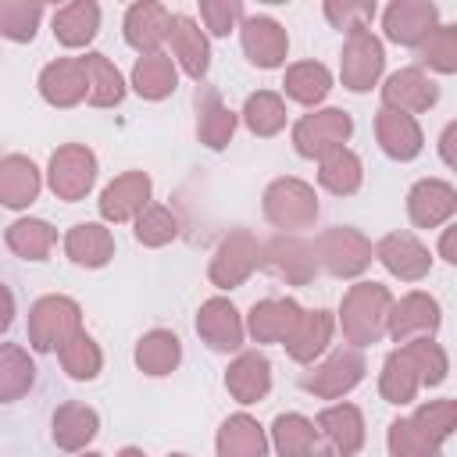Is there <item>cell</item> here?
<instances>
[{"label":"cell","mask_w":457,"mask_h":457,"mask_svg":"<svg viewBox=\"0 0 457 457\" xmlns=\"http://www.w3.org/2000/svg\"><path fill=\"white\" fill-rule=\"evenodd\" d=\"M171 457H189V453H171Z\"/></svg>","instance_id":"57"},{"label":"cell","mask_w":457,"mask_h":457,"mask_svg":"<svg viewBox=\"0 0 457 457\" xmlns=\"http://www.w3.org/2000/svg\"><path fill=\"white\" fill-rule=\"evenodd\" d=\"M453 139H457V125L450 121V125L443 129V139H439V154H443V164H446V168L457 164V157H453Z\"/></svg>","instance_id":"53"},{"label":"cell","mask_w":457,"mask_h":457,"mask_svg":"<svg viewBox=\"0 0 457 457\" xmlns=\"http://www.w3.org/2000/svg\"><path fill=\"white\" fill-rule=\"evenodd\" d=\"M4 239H7V246H11L21 261H43V257L54 250L57 232H54V225L43 221V218H18L14 225H7Z\"/></svg>","instance_id":"39"},{"label":"cell","mask_w":457,"mask_h":457,"mask_svg":"<svg viewBox=\"0 0 457 457\" xmlns=\"http://www.w3.org/2000/svg\"><path fill=\"white\" fill-rule=\"evenodd\" d=\"M118 457H146L139 446H125V450H118Z\"/></svg>","instance_id":"55"},{"label":"cell","mask_w":457,"mask_h":457,"mask_svg":"<svg viewBox=\"0 0 457 457\" xmlns=\"http://www.w3.org/2000/svg\"><path fill=\"white\" fill-rule=\"evenodd\" d=\"M364 371H368L364 353L353 350V346H343V350L328 353L314 371L303 375V389L321 396V400H339L364 378Z\"/></svg>","instance_id":"8"},{"label":"cell","mask_w":457,"mask_h":457,"mask_svg":"<svg viewBox=\"0 0 457 457\" xmlns=\"http://www.w3.org/2000/svg\"><path fill=\"white\" fill-rule=\"evenodd\" d=\"M100 432V414L86 403H61L54 411V443L61 450H86V443Z\"/></svg>","instance_id":"32"},{"label":"cell","mask_w":457,"mask_h":457,"mask_svg":"<svg viewBox=\"0 0 457 457\" xmlns=\"http://www.w3.org/2000/svg\"><path fill=\"white\" fill-rule=\"evenodd\" d=\"M196 132H200V143L204 146H211V150H225L228 146V139H232V132H236V114L221 104V96L211 89V86H204L200 93H196Z\"/></svg>","instance_id":"31"},{"label":"cell","mask_w":457,"mask_h":457,"mask_svg":"<svg viewBox=\"0 0 457 457\" xmlns=\"http://www.w3.org/2000/svg\"><path fill=\"white\" fill-rule=\"evenodd\" d=\"M386 68V50L371 32H350L339 57V79L350 93H368Z\"/></svg>","instance_id":"9"},{"label":"cell","mask_w":457,"mask_h":457,"mask_svg":"<svg viewBox=\"0 0 457 457\" xmlns=\"http://www.w3.org/2000/svg\"><path fill=\"white\" fill-rule=\"evenodd\" d=\"M421 57L428 68L450 75L457 71V29L453 25H439L425 43H421Z\"/></svg>","instance_id":"48"},{"label":"cell","mask_w":457,"mask_h":457,"mask_svg":"<svg viewBox=\"0 0 457 457\" xmlns=\"http://www.w3.org/2000/svg\"><path fill=\"white\" fill-rule=\"evenodd\" d=\"M200 18L211 36H228L243 18V7L236 0H200Z\"/></svg>","instance_id":"51"},{"label":"cell","mask_w":457,"mask_h":457,"mask_svg":"<svg viewBox=\"0 0 457 457\" xmlns=\"http://www.w3.org/2000/svg\"><path fill=\"white\" fill-rule=\"evenodd\" d=\"M150 175L143 171H125L114 182L104 186L100 193V218L104 221H136V214L150 204Z\"/></svg>","instance_id":"17"},{"label":"cell","mask_w":457,"mask_h":457,"mask_svg":"<svg viewBox=\"0 0 457 457\" xmlns=\"http://www.w3.org/2000/svg\"><path fill=\"white\" fill-rule=\"evenodd\" d=\"M243 121H246V129L253 136H264V139L282 132L286 129V104H282V96L271 93V89L250 93L246 104H243Z\"/></svg>","instance_id":"43"},{"label":"cell","mask_w":457,"mask_h":457,"mask_svg":"<svg viewBox=\"0 0 457 457\" xmlns=\"http://www.w3.org/2000/svg\"><path fill=\"white\" fill-rule=\"evenodd\" d=\"M421 389V378L411 364V357L400 350H393L386 361H382V375H378V393L386 403H411Z\"/></svg>","instance_id":"40"},{"label":"cell","mask_w":457,"mask_h":457,"mask_svg":"<svg viewBox=\"0 0 457 457\" xmlns=\"http://www.w3.org/2000/svg\"><path fill=\"white\" fill-rule=\"evenodd\" d=\"M311 246H314L318 268H325L336 278H353L371 264V239L350 225L325 228Z\"/></svg>","instance_id":"3"},{"label":"cell","mask_w":457,"mask_h":457,"mask_svg":"<svg viewBox=\"0 0 457 457\" xmlns=\"http://www.w3.org/2000/svg\"><path fill=\"white\" fill-rule=\"evenodd\" d=\"M79 61H82L86 86H89L86 100H89L93 107H114V104H121V96H125V79H121V71H118L104 54H86V57H79Z\"/></svg>","instance_id":"37"},{"label":"cell","mask_w":457,"mask_h":457,"mask_svg":"<svg viewBox=\"0 0 457 457\" xmlns=\"http://www.w3.org/2000/svg\"><path fill=\"white\" fill-rule=\"evenodd\" d=\"M79 328H82V311L71 296L50 293L29 307V343L39 353L61 350V343H68Z\"/></svg>","instance_id":"2"},{"label":"cell","mask_w":457,"mask_h":457,"mask_svg":"<svg viewBox=\"0 0 457 457\" xmlns=\"http://www.w3.org/2000/svg\"><path fill=\"white\" fill-rule=\"evenodd\" d=\"M318 182H321L328 193H336V196H350V193H357L361 182H364L361 157H357L353 150H346V146L328 150L325 157H318Z\"/></svg>","instance_id":"36"},{"label":"cell","mask_w":457,"mask_h":457,"mask_svg":"<svg viewBox=\"0 0 457 457\" xmlns=\"http://www.w3.org/2000/svg\"><path fill=\"white\" fill-rule=\"evenodd\" d=\"M375 139H378L382 154L393 157V161H414L425 146L421 125L411 114H400V111H389V107H382L375 114Z\"/></svg>","instance_id":"21"},{"label":"cell","mask_w":457,"mask_h":457,"mask_svg":"<svg viewBox=\"0 0 457 457\" xmlns=\"http://www.w3.org/2000/svg\"><path fill=\"white\" fill-rule=\"evenodd\" d=\"M386 443L393 457H439L443 450V443L432 439L414 418H396L386 432Z\"/></svg>","instance_id":"44"},{"label":"cell","mask_w":457,"mask_h":457,"mask_svg":"<svg viewBox=\"0 0 457 457\" xmlns=\"http://www.w3.org/2000/svg\"><path fill=\"white\" fill-rule=\"evenodd\" d=\"M39 93L50 107H75L86 100V71L79 57H57L39 71Z\"/></svg>","instance_id":"20"},{"label":"cell","mask_w":457,"mask_h":457,"mask_svg":"<svg viewBox=\"0 0 457 457\" xmlns=\"http://www.w3.org/2000/svg\"><path fill=\"white\" fill-rule=\"evenodd\" d=\"M179 361H182V343L168 328H154L136 343V368L143 375H154V378L171 375L179 368Z\"/></svg>","instance_id":"34"},{"label":"cell","mask_w":457,"mask_h":457,"mask_svg":"<svg viewBox=\"0 0 457 457\" xmlns=\"http://www.w3.org/2000/svg\"><path fill=\"white\" fill-rule=\"evenodd\" d=\"M243 318H239V311L232 307V300H225V296H211V300H204L200 303V311H196V336L211 346V350H218V353H232V350H239L243 346Z\"/></svg>","instance_id":"14"},{"label":"cell","mask_w":457,"mask_h":457,"mask_svg":"<svg viewBox=\"0 0 457 457\" xmlns=\"http://www.w3.org/2000/svg\"><path fill=\"white\" fill-rule=\"evenodd\" d=\"M264 218L275 228H307L318 218V196L314 186L303 179H275L264 189Z\"/></svg>","instance_id":"6"},{"label":"cell","mask_w":457,"mask_h":457,"mask_svg":"<svg viewBox=\"0 0 457 457\" xmlns=\"http://www.w3.org/2000/svg\"><path fill=\"white\" fill-rule=\"evenodd\" d=\"M453 232L457 228H443V239H439V253H443V261H457V253H453Z\"/></svg>","instance_id":"54"},{"label":"cell","mask_w":457,"mask_h":457,"mask_svg":"<svg viewBox=\"0 0 457 457\" xmlns=\"http://www.w3.org/2000/svg\"><path fill=\"white\" fill-rule=\"evenodd\" d=\"M382 29L400 46H421L439 29V11L428 0H396L386 7Z\"/></svg>","instance_id":"11"},{"label":"cell","mask_w":457,"mask_h":457,"mask_svg":"<svg viewBox=\"0 0 457 457\" xmlns=\"http://www.w3.org/2000/svg\"><path fill=\"white\" fill-rule=\"evenodd\" d=\"M457 211V189L443 179H421L407 193V214L418 228H436Z\"/></svg>","instance_id":"19"},{"label":"cell","mask_w":457,"mask_h":457,"mask_svg":"<svg viewBox=\"0 0 457 457\" xmlns=\"http://www.w3.org/2000/svg\"><path fill=\"white\" fill-rule=\"evenodd\" d=\"M439 321H443V314H439L436 296H428V293H407V296L393 300L389 318H386V332L396 343H411V339L432 336L439 328Z\"/></svg>","instance_id":"12"},{"label":"cell","mask_w":457,"mask_h":457,"mask_svg":"<svg viewBox=\"0 0 457 457\" xmlns=\"http://www.w3.org/2000/svg\"><path fill=\"white\" fill-rule=\"evenodd\" d=\"M393 307V293L382 282H357L343 293L339 303V325L346 343H353V350L371 346L386 336V318Z\"/></svg>","instance_id":"1"},{"label":"cell","mask_w":457,"mask_h":457,"mask_svg":"<svg viewBox=\"0 0 457 457\" xmlns=\"http://www.w3.org/2000/svg\"><path fill=\"white\" fill-rule=\"evenodd\" d=\"M321 11L336 29H346V36L350 32H368V21L375 18V4H346V0L336 4V0H328Z\"/></svg>","instance_id":"50"},{"label":"cell","mask_w":457,"mask_h":457,"mask_svg":"<svg viewBox=\"0 0 457 457\" xmlns=\"http://www.w3.org/2000/svg\"><path fill=\"white\" fill-rule=\"evenodd\" d=\"M282 86H286V96H289V100H296V104H303V107H314V104H321V100L328 96L332 75H328V68L318 64V61H300V64H289Z\"/></svg>","instance_id":"41"},{"label":"cell","mask_w":457,"mask_h":457,"mask_svg":"<svg viewBox=\"0 0 457 457\" xmlns=\"http://www.w3.org/2000/svg\"><path fill=\"white\" fill-rule=\"evenodd\" d=\"M403 353L411 357V364H414L421 386H439V382L446 378V371H450V357H446V350H443L436 339H428V336L403 343Z\"/></svg>","instance_id":"46"},{"label":"cell","mask_w":457,"mask_h":457,"mask_svg":"<svg viewBox=\"0 0 457 457\" xmlns=\"http://www.w3.org/2000/svg\"><path fill=\"white\" fill-rule=\"evenodd\" d=\"M168 29H171V14L154 0L132 4L125 11V43L139 54H157V46L168 39Z\"/></svg>","instance_id":"25"},{"label":"cell","mask_w":457,"mask_h":457,"mask_svg":"<svg viewBox=\"0 0 457 457\" xmlns=\"http://www.w3.org/2000/svg\"><path fill=\"white\" fill-rule=\"evenodd\" d=\"M239 43H243L246 61L257 64V68H278V64L286 61V54H289V36H286V29H282L275 18H264V14L243 18Z\"/></svg>","instance_id":"16"},{"label":"cell","mask_w":457,"mask_h":457,"mask_svg":"<svg viewBox=\"0 0 457 457\" xmlns=\"http://www.w3.org/2000/svg\"><path fill=\"white\" fill-rule=\"evenodd\" d=\"M271 443L278 457H328V450L318 439V428L303 414H278L271 421Z\"/></svg>","instance_id":"27"},{"label":"cell","mask_w":457,"mask_h":457,"mask_svg":"<svg viewBox=\"0 0 457 457\" xmlns=\"http://www.w3.org/2000/svg\"><path fill=\"white\" fill-rule=\"evenodd\" d=\"M353 132V118L339 107H321V111H311L303 114L296 125H293V146L300 157H325L328 150H339L346 146Z\"/></svg>","instance_id":"4"},{"label":"cell","mask_w":457,"mask_h":457,"mask_svg":"<svg viewBox=\"0 0 457 457\" xmlns=\"http://www.w3.org/2000/svg\"><path fill=\"white\" fill-rule=\"evenodd\" d=\"M46 182L57 200H68V204L82 200L96 182V154L82 143L57 146L50 157V168H46Z\"/></svg>","instance_id":"5"},{"label":"cell","mask_w":457,"mask_h":457,"mask_svg":"<svg viewBox=\"0 0 457 457\" xmlns=\"http://www.w3.org/2000/svg\"><path fill=\"white\" fill-rule=\"evenodd\" d=\"M300 303L289 300V296H268V300H257L246 314V332L257 339V343H286L300 321Z\"/></svg>","instance_id":"18"},{"label":"cell","mask_w":457,"mask_h":457,"mask_svg":"<svg viewBox=\"0 0 457 457\" xmlns=\"http://www.w3.org/2000/svg\"><path fill=\"white\" fill-rule=\"evenodd\" d=\"M261 250H264V243H257V236H250L246 228L228 232V236L218 243L214 257H211V268H207L211 282H214L218 289H236V286H243V282L261 268Z\"/></svg>","instance_id":"7"},{"label":"cell","mask_w":457,"mask_h":457,"mask_svg":"<svg viewBox=\"0 0 457 457\" xmlns=\"http://www.w3.org/2000/svg\"><path fill=\"white\" fill-rule=\"evenodd\" d=\"M43 4L36 0H0V36L11 43H29L39 29Z\"/></svg>","instance_id":"45"},{"label":"cell","mask_w":457,"mask_h":457,"mask_svg":"<svg viewBox=\"0 0 457 457\" xmlns=\"http://www.w3.org/2000/svg\"><path fill=\"white\" fill-rule=\"evenodd\" d=\"M57 357H61V368H64L71 378H79V382L96 378V375H100V368H104V353H100L96 339H93L86 328H79L68 343H61Z\"/></svg>","instance_id":"42"},{"label":"cell","mask_w":457,"mask_h":457,"mask_svg":"<svg viewBox=\"0 0 457 457\" xmlns=\"http://www.w3.org/2000/svg\"><path fill=\"white\" fill-rule=\"evenodd\" d=\"M314 428L328 439V446L336 450V457H357V450L364 446V414L353 403H332L318 414Z\"/></svg>","instance_id":"22"},{"label":"cell","mask_w":457,"mask_h":457,"mask_svg":"<svg viewBox=\"0 0 457 457\" xmlns=\"http://www.w3.org/2000/svg\"><path fill=\"white\" fill-rule=\"evenodd\" d=\"M82 457H104V453H82Z\"/></svg>","instance_id":"56"},{"label":"cell","mask_w":457,"mask_h":457,"mask_svg":"<svg viewBox=\"0 0 457 457\" xmlns=\"http://www.w3.org/2000/svg\"><path fill=\"white\" fill-rule=\"evenodd\" d=\"M411 418H414L432 439L446 443V439L453 436V425H457V403H453V400H428V403H421Z\"/></svg>","instance_id":"49"},{"label":"cell","mask_w":457,"mask_h":457,"mask_svg":"<svg viewBox=\"0 0 457 457\" xmlns=\"http://www.w3.org/2000/svg\"><path fill=\"white\" fill-rule=\"evenodd\" d=\"M11 321H14V293L0 282V336L11 328Z\"/></svg>","instance_id":"52"},{"label":"cell","mask_w":457,"mask_h":457,"mask_svg":"<svg viewBox=\"0 0 457 457\" xmlns=\"http://www.w3.org/2000/svg\"><path fill=\"white\" fill-rule=\"evenodd\" d=\"M332 328H336V318H332L328 311H321V307H318V311H303L300 321H296V328H293V336H289L282 346H286V353H289L293 361L311 364V361L328 346Z\"/></svg>","instance_id":"30"},{"label":"cell","mask_w":457,"mask_h":457,"mask_svg":"<svg viewBox=\"0 0 457 457\" xmlns=\"http://www.w3.org/2000/svg\"><path fill=\"white\" fill-rule=\"evenodd\" d=\"M36 382V364L29 350L14 343H0V403L21 400Z\"/></svg>","instance_id":"38"},{"label":"cell","mask_w":457,"mask_h":457,"mask_svg":"<svg viewBox=\"0 0 457 457\" xmlns=\"http://www.w3.org/2000/svg\"><path fill=\"white\" fill-rule=\"evenodd\" d=\"M39 186H43L39 168L29 157H21V154L0 157V204L4 207H14V211L29 207L39 196Z\"/></svg>","instance_id":"28"},{"label":"cell","mask_w":457,"mask_h":457,"mask_svg":"<svg viewBox=\"0 0 457 457\" xmlns=\"http://www.w3.org/2000/svg\"><path fill=\"white\" fill-rule=\"evenodd\" d=\"M100 29V7L93 0H75L54 11V36L64 46H86Z\"/></svg>","instance_id":"35"},{"label":"cell","mask_w":457,"mask_h":457,"mask_svg":"<svg viewBox=\"0 0 457 457\" xmlns=\"http://www.w3.org/2000/svg\"><path fill=\"white\" fill-rule=\"evenodd\" d=\"M371 253L382 261V268L389 275H396L403 282H421L428 275V268H432L428 246L418 236H411V232H389V236H382Z\"/></svg>","instance_id":"13"},{"label":"cell","mask_w":457,"mask_h":457,"mask_svg":"<svg viewBox=\"0 0 457 457\" xmlns=\"http://www.w3.org/2000/svg\"><path fill=\"white\" fill-rule=\"evenodd\" d=\"M179 86V71H175V61L168 54H143L136 64H132V89L143 96V100H164L171 96Z\"/></svg>","instance_id":"33"},{"label":"cell","mask_w":457,"mask_h":457,"mask_svg":"<svg viewBox=\"0 0 457 457\" xmlns=\"http://www.w3.org/2000/svg\"><path fill=\"white\" fill-rule=\"evenodd\" d=\"M436 100H439V86L421 68H400L382 86V107L411 114V118L428 111V107H436Z\"/></svg>","instance_id":"15"},{"label":"cell","mask_w":457,"mask_h":457,"mask_svg":"<svg viewBox=\"0 0 457 457\" xmlns=\"http://www.w3.org/2000/svg\"><path fill=\"white\" fill-rule=\"evenodd\" d=\"M225 389H228L232 400H239V403H257V400H264L268 389H271V364H268V357L257 353V350H243V353L228 364V371H225Z\"/></svg>","instance_id":"24"},{"label":"cell","mask_w":457,"mask_h":457,"mask_svg":"<svg viewBox=\"0 0 457 457\" xmlns=\"http://www.w3.org/2000/svg\"><path fill=\"white\" fill-rule=\"evenodd\" d=\"M64 253L79 268H104L114 257V236L100 221H79L64 236Z\"/></svg>","instance_id":"26"},{"label":"cell","mask_w":457,"mask_h":457,"mask_svg":"<svg viewBox=\"0 0 457 457\" xmlns=\"http://www.w3.org/2000/svg\"><path fill=\"white\" fill-rule=\"evenodd\" d=\"M218 457H268V436L250 414H232L218 428Z\"/></svg>","instance_id":"29"},{"label":"cell","mask_w":457,"mask_h":457,"mask_svg":"<svg viewBox=\"0 0 457 457\" xmlns=\"http://www.w3.org/2000/svg\"><path fill=\"white\" fill-rule=\"evenodd\" d=\"M168 39H171V54H175V61L182 64V71L200 82V79L207 75V68H211V46H207L204 29H200L189 14H171Z\"/></svg>","instance_id":"23"},{"label":"cell","mask_w":457,"mask_h":457,"mask_svg":"<svg viewBox=\"0 0 457 457\" xmlns=\"http://www.w3.org/2000/svg\"><path fill=\"white\" fill-rule=\"evenodd\" d=\"M179 236V218L171 214V207H161V204H146L139 214H136V239L143 246H164Z\"/></svg>","instance_id":"47"},{"label":"cell","mask_w":457,"mask_h":457,"mask_svg":"<svg viewBox=\"0 0 457 457\" xmlns=\"http://www.w3.org/2000/svg\"><path fill=\"white\" fill-rule=\"evenodd\" d=\"M261 264L268 271H275L278 278H286L289 286H307L318 275L314 246L307 239H300V236H275L271 243H264Z\"/></svg>","instance_id":"10"}]
</instances>
